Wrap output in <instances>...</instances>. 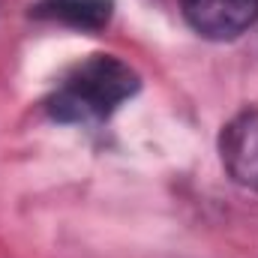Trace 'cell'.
<instances>
[{"label":"cell","instance_id":"cell-1","mask_svg":"<svg viewBox=\"0 0 258 258\" xmlns=\"http://www.w3.org/2000/svg\"><path fill=\"white\" fill-rule=\"evenodd\" d=\"M138 90V75L111 54H93L72 66L48 96V114L60 123H96Z\"/></svg>","mask_w":258,"mask_h":258},{"label":"cell","instance_id":"cell-2","mask_svg":"<svg viewBox=\"0 0 258 258\" xmlns=\"http://www.w3.org/2000/svg\"><path fill=\"white\" fill-rule=\"evenodd\" d=\"M186 21L207 39H234L258 18V0H180Z\"/></svg>","mask_w":258,"mask_h":258},{"label":"cell","instance_id":"cell-3","mask_svg":"<svg viewBox=\"0 0 258 258\" xmlns=\"http://www.w3.org/2000/svg\"><path fill=\"white\" fill-rule=\"evenodd\" d=\"M219 153L231 180L258 192V111H240L225 123Z\"/></svg>","mask_w":258,"mask_h":258},{"label":"cell","instance_id":"cell-4","mask_svg":"<svg viewBox=\"0 0 258 258\" xmlns=\"http://www.w3.org/2000/svg\"><path fill=\"white\" fill-rule=\"evenodd\" d=\"M111 0H42L33 6V15L75 30H102L111 21Z\"/></svg>","mask_w":258,"mask_h":258}]
</instances>
